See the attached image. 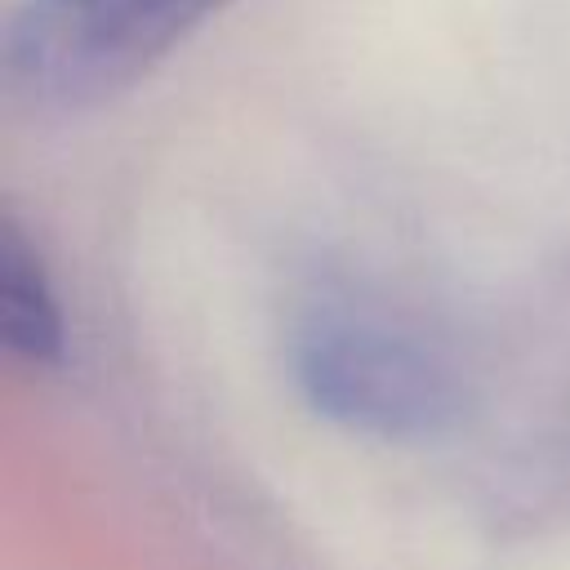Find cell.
<instances>
[{
  "instance_id": "1",
  "label": "cell",
  "mask_w": 570,
  "mask_h": 570,
  "mask_svg": "<svg viewBox=\"0 0 570 570\" xmlns=\"http://www.w3.org/2000/svg\"><path fill=\"white\" fill-rule=\"evenodd\" d=\"M294 374L321 414L387 441L441 436L468 410L463 374L445 352L343 303L316 307L298 325Z\"/></svg>"
},
{
  "instance_id": "2",
  "label": "cell",
  "mask_w": 570,
  "mask_h": 570,
  "mask_svg": "<svg viewBox=\"0 0 570 570\" xmlns=\"http://www.w3.org/2000/svg\"><path fill=\"white\" fill-rule=\"evenodd\" d=\"M227 0H27L4 22V89L36 111H76L134 85Z\"/></svg>"
},
{
  "instance_id": "3",
  "label": "cell",
  "mask_w": 570,
  "mask_h": 570,
  "mask_svg": "<svg viewBox=\"0 0 570 570\" xmlns=\"http://www.w3.org/2000/svg\"><path fill=\"white\" fill-rule=\"evenodd\" d=\"M0 334L18 356L36 365L62 356L58 298L40 267V254L27 245L13 218H4V232H0Z\"/></svg>"
}]
</instances>
